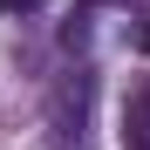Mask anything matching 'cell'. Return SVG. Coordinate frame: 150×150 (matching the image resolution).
Returning a JSON list of instances; mask_svg holds the SVG:
<instances>
[{"label": "cell", "instance_id": "1", "mask_svg": "<svg viewBox=\"0 0 150 150\" xmlns=\"http://www.w3.org/2000/svg\"><path fill=\"white\" fill-rule=\"evenodd\" d=\"M123 150H150V82L123 103Z\"/></svg>", "mask_w": 150, "mask_h": 150}, {"label": "cell", "instance_id": "2", "mask_svg": "<svg viewBox=\"0 0 150 150\" xmlns=\"http://www.w3.org/2000/svg\"><path fill=\"white\" fill-rule=\"evenodd\" d=\"M82 41H89V21H82V14H75V21H68V28H62V48H82Z\"/></svg>", "mask_w": 150, "mask_h": 150}, {"label": "cell", "instance_id": "3", "mask_svg": "<svg viewBox=\"0 0 150 150\" xmlns=\"http://www.w3.org/2000/svg\"><path fill=\"white\" fill-rule=\"evenodd\" d=\"M0 7H7V14H41L48 0H0Z\"/></svg>", "mask_w": 150, "mask_h": 150}, {"label": "cell", "instance_id": "4", "mask_svg": "<svg viewBox=\"0 0 150 150\" xmlns=\"http://www.w3.org/2000/svg\"><path fill=\"white\" fill-rule=\"evenodd\" d=\"M82 7H109V0H82Z\"/></svg>", "mask_w": 150, "mask_h": 150}]
</instances>
